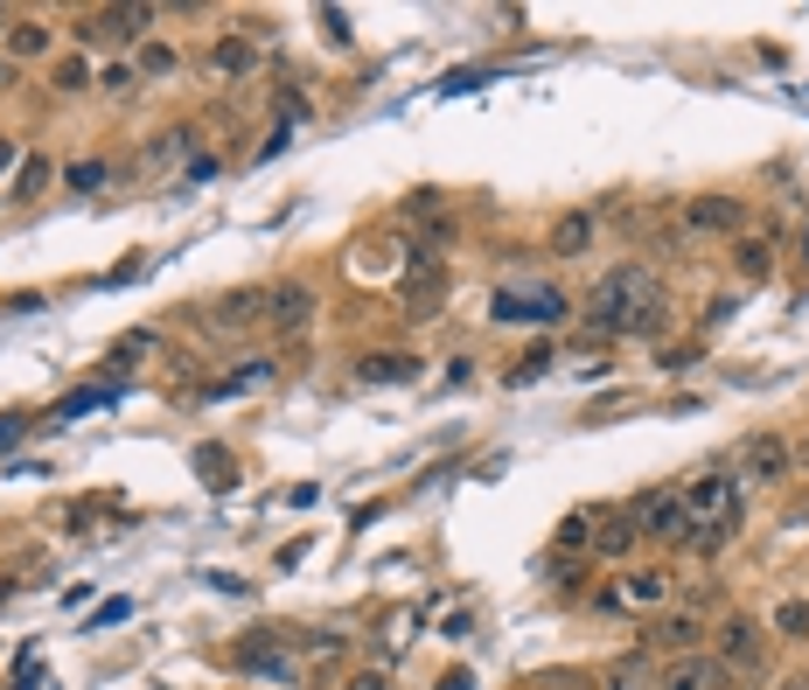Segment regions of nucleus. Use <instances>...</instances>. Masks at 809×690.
Returning <instances> with one entry per match:
<instances>
[{
  "label": "nucleus",
  "mask_w": 809,
  "mask_h": 690,
  "mask_svg": "<svg viewBox=\"0 0 809 690\" xmlns=\"http://www.w3.org/2000/svg\"><path fill=\"white\" fill-rule=\"evenodd\" d=\"M705 628L691 621V613H670V621H656L649 628V648H677V656H691V642H698Z\"/></svg>",
  "instance_id": "4468645a"
},
{
  "label": "nucleus",
  "mask_w": 809,
  "mask_h": 690,
  "mask_svg": "<svg viewBox=\"0 0 809 690\" xmlns=\"http://www.w3.org/2000/svg\"><path fill=\"white\" fill-rule=\"evenodd\" d=\"M552 342H538V349H523V363H517V370H510V383H531V377H544V370H552Z\"/></svg>",
  "instance_id": "b1692460"
},
{
  "label": "nucleus",
  "mask_w": 809,
  "mask_h": 690,
  "mask_svg": "<svg viewBox=\"0 0 809 690\" xmlns=\"http://www.w3.org/2000/svg\"><path fill=\"white\" fill-rule=\"evenodd\" d=\"M49 175H56L49 153H22V168H14V203H35L49 188Z\"/></svg>",
  "instance_id": "dca6fc26"
},
{
  "label": "nucleus",
  "mask_w": 809,
  "mask_h": 690,
  "mask_svg": "<svg viewBox=\"0 0 809 690\" xmlns=\"http://www.w3.org/2000/svg\"><path fill=\"white\" fill-rule=\"evenodd\" d=\"M488 314H496V321H531V329H552V321L573 314V300L558 294V286H502V294L488 300Z\"/></svg>",
  "instance_id": "20e7f679"
},
{
  "label": "nucleus",
  "mask_w": 809,
  "mask_h": 690,
  "mask_svg": "<svg viewBox=\"0 0 809 690\" xmlns=\"http://www.w3.org/2000/svg\"><path fill=\"white\" fill-rule=\"evenodd\" d=\"M49 49V28L43 22H14L8 28V64H14V56H43Z\"/></svg>",
  "instance_id": "6ab92c4d"
},
{
  "label": "nucleus",
  "mask_w": 809,
  "mask_h": 690,
  "mask_svg": "<svg viewBox=\"0 0 809 690\" xmlns=\"http://www.w3.org/2000/svg\"><path fill=\"white\" fill-rule=\"evenodd\" d=\"M440 286H447L440 258H432L426 244H412V252H405V273H398V300H412V307H419V314H432V300H440Z\"/></svg>",
  "instance_id": "423d86ee"
},
{
  "label": "nucleus",
  "mask_w": 809,
  "mask_h": 690,
  "mask_svg": "<svg viewBox=\"0 0 809 690\" xmlns=\"http://www.w3.org/2000/svg\"><path fill=\"white\" fill-rule=\"evenodd\" d=\"M628 516L643 524V537L656 544H691V509H684V488H643L628 503Z\"/></svg>",
  "instance_id": "f03ea898"
},
{
  "label": "nucleus",
  "mask_w": 809,
  "mask_h": 690,
  "mask_svg": "<svg viewBox=\"0 0 809 690\" xmlns=\"http://www.w3.org/2000/svg\"><path fill=\"white\" fill-rule=\"evenodd\" d=\"M579 314H587V329H600V335H656L663 329V286H656L643 265H608Z\"/></svg>",
  "instance_id": "f257e3e1"
},
{
  "label": "nucleus",
  "mask_w": 809,
  "mask_h": 690,
  "mask_svg": "<svg viewBox=\"0 0 809 690\" xmlns=\"http://www.w3.org/2000/svg\"><path fill=\"white\" fill-rule=\"evenodd\" d=\"M196 468H203V482H210V488H231V482H238V474H231V453H223V447H196Z\"/></svg>",
  "instance_id": "412c9836"
},
{
  "label": "nucleus",
  "mask_w": 809,
  "mask_h": 690,
  "mask_svg": "<svg viewBox=\"0 0 809 690\" xmlns=\"http://www.w3.org/2000/svg\"><path fill=\"white\" fill-rule=\"evenodd\" d=\"M782 690H809V677H782Z\"/></svg>",
  "instance_id": "72a5a7b5"
},
{
  "label": "nucleus",
  "mask_w": 809,
  "mask_h": 690,
  "mask_svg": "<svg viewBox=\"0 0 809 690\" xmlns=\"http://www.w3.org/2000/svg\"><path fill=\"white\" fill-rule=\"evenodd\" d=\"M14 433H22V418H0V447H8V439H14Z\"/></svg>",
  "instance_id": "473e14b6"
},
{
  "label": "nucleus",
  "mask_w": 809,
  "mask_h": 690,
  "mask_svg": "<svg viewBox=\"0 0 809 690\" xmlns=\"http://www.w3.org/2000/svg\"><path fill=\"white\" fill-rule=\"evenodd\" d=\"M8 586H14V579H0V600H8Z\"/></svg>",
  "instance_id": "e433bc0d"
},
{
  "label": "nucleus",
  "mask_w": 809,
  "mask_h": 690,
  "mask_svg": "<svg viewBox=\"0 0 809 690\" xmlns=\"http://www.w3.org/2000/svg\"><path fill=\"white\" fill-rule=\"evenodd\" d=\"M558 544H566V551H587V544H593V516H566V524H558Z\"/></svg>",
  "instance_id": "bb28decb"
},
{
  "label": "nucleus",
  "mask_w": 809,
  "mask_h": 690,
  "mask_svg": "<svg viewBox=\"0 0 809 690\" xmlns=\"http://www.w3.org/2000/svg\"><path fill=\"white\" fill-rule=\"evenodd\" d=\"M91 405H112V391H78V398H63V405H56V426H70V418L91 412Z\"/></svg>",
  "instance_id": "a878e982"
},
{
  "label": "nucleus",
  "mask_w": 809,
  "mask_h": 690,
  "mask_svg": "<svg viewBox=\"0 0 809 690\" xmlns=\"http://www.w3.org/2000/svg\"><path fill=\"white\" fill-rule=\"evenodd\" d=\"M635 544H643V524H635L628 509H614L608 530H593V551H600V559H628Z\"/></svg>",
  "instance_id": "9b49d317"
},
{
  "label": "nucleus",
  "mask_w": 809,
  "mask_h": 690,
  "mask_svg": "<svg viewBox=\"0 0 809 690\" xmlns=\"http://www.w3.org/2000/svg\"><path fill=\"white\" fill-rule=\"evenodd\" d=\"M217 321H223V329H252V321H258V294H231L217 307Z\"/></svg>",
  "instance_id": "4be33fe9"
},
{
  "label": "nucleus",
  "mask_w": 809,
  "mask_h": 690,
  "mask_svg": "<svg viewBox=\"0 0 809 690\" xmlns=\"http://www.w3.org/2000/svg\"><path fill=\"white\" fill-rule=\"evenodd\" d=\"M663 690H726V669L712 663V656H677L670 677H663Z\"/></svg>",
  "instance_id": "9d476101"
},
{
  "label": "nucleus",
  "mask_w": 809,
  "mask_h": 690,
  "mask_svg": "<svg viewBox=\"0 0 809 690\" xmlns=\"http://www.w3.org/2000/svg\"><path fill=\"white\" fill-rule=\"evenodd\" d=\"M308 321H314V294H308V286H279V294H273V329L300 335Z\"/></svg>",
  "instance_id": "ddd939ff"
},
{
  "label": "nucleus",
  "mask_w": 809,
  "mask_h": 690,
  "mask_svg": "<svg viewBox=\"0 0 809 690\" xmlns=\"http://www.w3.org/2000/svg\"><path fill=\"white\" fill-rule=\"evenodd\" d=\"M740 474L747 482H782L788 474V439H775V433H754V439H740Z\"/></svg>",
  "instance_id": "6e6552de"
},
{
  "label": "nucleus",
  "mask_w": 809,
  "mask_h": 690,
  "mask_svg": "<svg viewBox=\"0 0 809 690\" xmlns=\"http://www.w3.org/2000/svg\"><path fill=\"white\" fill-rule=\"evenodd\" d=\"M84 84H91L84 56H63V64H56V91H84Z\"/></svg>",
  "instance_id": "cd10ccee"
},
{
  "label": "nucleus",
  "mask_w": 809,
  "mask_h": 690,
  "mask_svg": "<svg viewBox=\"0 0 809 690\" xmlns=\"http://www.w3.org/2000/svg\"><path fill=\"white\" fill-rule=\"evenodd\" d=\"M621 600H635V607H663V600H670V572H635V579H621Z\"/></svg>",
  "instance_id": "a211bd4d"
},
{
  "label": "nucleus",
  "mask_w": 809,
  "mask_h": 690,
  "mask_svg": "<svg viewBox=\"0 0 809 690\" xmlns=\"http://www.w3.org/2000/svg\"><path fill=\"white\" fill-rule=\"evenodd\" d=\"M356 377L363 383H419V356L412 349H378V356L356 363Z\"/></svg>",
  "instance_id": "1a4fd4ad"
},
{
  "label": "nucleus",
  "mask_w": 809,
  "mask_h": 690,
  "mask_svg": "<svg viewBox=\"0 0 809 690\" xmlns=\"http://www.w3.org/2000/svg\"><path fill=\"white\" fill-rule=\"evenodd\" d=\"M747 203L740 196H691L684 203V230H712V238H740Z\"/></svg>",
  "instance_id": "0eeeda50"
},
{
  "label": "nucleus",
  "mask_w": 809,
  "mask_h": 690,
  "mask_svg": "<svg viewBox=\"0 0 809 690\" xmlns=\"http://www.w3.org/2000/svg\"><path fill=\"white\" fill-rule=\"evenodd\" d=\"M343 690H391V677H384V669H356Z\"/></svg>",
  "instance_id": "c756f323"
},
{
  "label": "nucleus",
  "mask_w": 809,
  "mask_h": 690,
  "mask_svg": "<svg viewBox=\"0 0 809 690\" xmlns=\"http://www.w3.org/2000/svg\"><path fill=\"white\" fill-rule=\"evenodd\" d=\"M238 669L244 677H266V683H300V656L279 648V635H244L238 642Z\"/></svg>",
  "instance_id": "39448f33"
},
{
  "label": "nucleus",
  "mask_w": 809,
  "mask_h": 690,
  "mask_svg": "<svg viewBox=\"0 0 809 690\" xmlns=\"http://www.w3.org/2000/svg\"><path fill=\"white\" fill-rule=\"evenodd\" d=\"M405 209H412V217H426V223H432V217H440V196H432V188H419V196H412Z\"/></svg>",
  "instance_id": "7c9ffc66"
},
{
  "label": "nucleus",
  "mask_w": 809,
  "mask_h": 690,
  "mask_svg": "<svg viewBox=\"0 0 809 690\" xmlns=\"http://www.w3.org/2000/svg\"><path fill=\"white\" fill-rule=\"evenodd\" d=\"M140 70H147V77H175V70H182V56L167 49V43H140Z\"/></svg>",
  "instance_id": "5701e85b"
},
{
  "label": "nucleus",
  "mask_w": 809,
  "mask_h": 690,
  "mask_svg": "<svg viewBox=\"0 0 809 690\" xmlns=\"http://www.w3.org/2000/svg\"><path fill=\"white\" fill-rule=\"evenodd\" d=\"M712 663H719L726 677H740V683H761L767 677V635L747 621V613H732V621L719 628V656Z\"/></svg>",
  "instance_id": "7ed1b4c3"
},
{
  "label": "nucleus",
  "mask_w": 809,
  "mask_h": 690,
  "mask_svg": "<svg viewBox=\"0 0 809 690\" xmlns=\"http://www.w3.org/2000/svg\"><path fill=\"white\" fill-rule=\"evenodd\" d=\"M126 613H134V600H105L99 613H91V621H99V628H105V621H126Z\"/></svg>",
  "instance_id": "2f4dec72"
},
{
  "label": "nucleus",
  "mask_w": 809,
  "mask_h": 690,
  "mask_svg": "<svg viewBox=\"0 0 809 690\" xmlns=\"http://www.w3.org/2000/svg\"><path fill=\"white\" fill-rule=\"evenodd\" d=\"M8 161H14V147H8V140H0V168H8Z\"/></svg>",
  "instance_id": "c9c22d12"
},
{
  "label": "nucleus",
  "mask_w": 809,
  "mask_h": 690,
  "mask_svg": "<svg viewBox=\"0 0 809 690\" xmlns=\"http://www.w3.org/2000/svg\"><path fill=\"white\" fill-rule=\"evenodd\" d=\"M587 238H593V223H587V217H573V223H558L552 252H566V258H573V252H579V244H587Z\"/></svg>",
  "instance_id": "393cba45"
},
{
  "label": "nucleus",
  "mask_w": 809,
  "mask_h": 690,
  "mask_svg": "<svg viewBox=\"0 0 809 690\" xmlns=\"http://www.w3.org/2000/svg\"><path fill=\"white\" fill-rule=\"evenodd\" d=\"M147 22H154V8H105L99 22H91V35H126V43H134Z\"/></svg>",
  "instance_id": "f3484780"
},
{
  "label": "nucleus",
  "mask_w": 809,
  "mask_h": 690,
  "mask_svg": "<svg viewBox=\"0 0 809 690\" xmlns=\"http://www.w3.org/2000/svg\"><path fill=\"white\" fill-rule=\"evenodd\" d=\"M732 265H740V279H767L775 273V244L767 238H732Z\"/></svg>",
  "instance_id": "2eb2a0df"
},
{
  "label": "nucleus",
  "mask_w": 809,
  "mask_h": 690,
  "mask_svg": "<svg viewBox=\"0 0 809 690\" xmlns=\"http://www.w3.org/2000/svg\"><path fill=\"white\" fill-rule=\"evenodd\" d=\"M775 635L809 642V600H782V607H775Z\"/></svg>",
  "instance_id": "aec40b11"
},
{
  "label": "nucleus",
  "mask_w": 809,
  "mask_h": 690,
  "mask_svg": "<svg viewBox=\"0 0 809 690\" xmlns=\"http://www.w3.org/2000/svg\"><path fill=\"white\" fill-rule=\"evenodd\" d=\"M99 182H105L99 161H78V168H70V188H99Z\"/></svg>",
  "instance_id": "c85d7f7f"
},
{
  "label": "nucleus",
  "mask_w": 809,
  "mask_h": 690,
  "mask_svg": "<svg viewBox=\"0 0 809 690\" xmlns=\"http://www.w3.org/2000/svg\"><path fill=\"white\" fill-rule=\"evenodd\" d=\"M210 70H217V77H252V70H258V43H244V35H217Z\"/></svg>",
  "instance_id": "f8f14e48"
},
{
  "label": "nucleus",
  "mask_w": 809,
  "mask_h": 690,
  "mask_svg": "<svg viewBox=\"0 0 809 690\" xmlns=\"http://www.w3.org/2000/svg\"><path fill=\"white\" fill-rule=\"evenodd\" d=\"M0 84H14V64H8V56H0Z\"/></svg>",
  "instance_id": "f704fd0d"
}]
</instances>
